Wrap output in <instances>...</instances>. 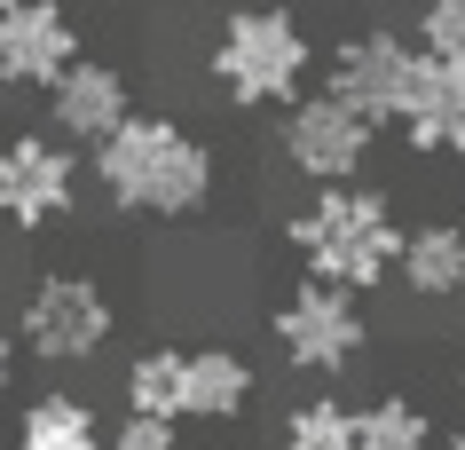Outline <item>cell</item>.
Listing matches in <instances>:
<instances>
[{
    "mask_svg": "<svg viewBox=\"0 0 465 450\" xmlns=\"http://www.w3.org/2000/svg\"><path fill=\"white\" fill-rule=\"evenodd\" d=\"M87 175L119 214L134 222H190L221 190V158L190 119L173 111H134L111 143L87 150Z\"/></svg>",
    "mask_w": 465,
    "mask_h": 450,
    "instance_id": "cell-1",
    "label": "cell"
},
{
    "mask_svg": "<svg viewBox=\"0 0 465 450\" xmlns=\"http://www.w3.org/2000/svg\"><path fill=\"white\" fill-rule=\"evenodd\" d=\"M284 245L300 276L340 285V293H379L394 285V261H402V214L379 182H331L284 214Z\"/></svg>",
    "mask_w": 465,
    "mask_h": 450,
    "instance_id": "cell-2",
    "label": "cell"
},
{
    "mask_svg": "<svg viewBox=\"0 0 465 450\" xmlns=\"http://www.w3.org/2000/svg\"><path fill=\"white\" fill-rule=\"evenodd\" d=\"M205 79L229 111H292L316 79V40L284 0H245L229 8L205 48Z\"/></svg>",
    "mask_w": 465,
    "mask_h": 450,
    "instance_id": "cell-3",
    "label": "cell"
},
{
    "mask_svg": "<svg viewBox=\"0 0 465 450\" xmlns=\"http://www.w3.org/2000/svg\"><path fill=\"white\" fill-rule=\"evenodd\" d=\"M111 340H119V300L87 269H48V276H32V293L16 300V348L32 364H48V372L95 364Z\"/></svg>",
    "mask_w": 465,
    "mask_h": 450,
    "instance_id": "cell-4",
    "label": "cell"
},
{
    "mask_svg": "<svg viewBox=\"0 0 465 450\" xmlns=\"http://www.w3.org/2000/svg\"><path fill=\"white\" fill-rule=\"evenodd\" d=\"M269 340L276 355L308 379H340L347 364H363L371 348V316H363V293H340V285H316L300 276L292 293L269 308Z\"/></svg>",
    "mask_w": 465,
    "mask_h": 450,
    "instance_id": "cell-5",
    "label": "cell"
},
{
    "mask_svg": "<svg viewBox=\"0 0 465 450\" xmlns=\"http://www.w3.org/2000/svg\"><path fill=\"white\" fill-rule=\"evenodd\" d=\"M79 205V150L48 126H8L0 135V229L40 237Z\"/></svg>",
    "mask_w": 465,
    "mask_h": 450,
    "instance_id": "cell-6",
    "label": "cell"
},
{
    "mask_svg": "<svg viewBox=\"0 0 465 450\" xmlns=\"http://www.w3.org/2000/svg\"><path fill=\"white\" fill-rule=\"evenodd\" d=\"M276 150H284V166H292L308 190H331V182H363L371 150H379V126H371L363 111H347L331 87H316V95H300L292 111H284Z\"/></svg>",
    "mask_w": 465,
    "mask_h": 450,
    "instance_id": "cell-7",
    "label": "cell"
},
{
    "mask_svg": "<svg viewBox=\"0 0 465 450\" xmlns=\"http://www.w3.org/2000/svg\"><path fill=\"white\" fill-rule=\"evenodd\" d=\"M411 72H418V40H402V32H387V25H363V32H347L340 48H331L323 87H331L347 111H363L371 126H394Z\"/></svg>",
    "mask_w": 465,
    "mask_h": 450,
    "instance_id": "cell-8",
    "label": "cell"
},
{
    "mask_svg": "<svg viewBox=\"0 0 465 450\" xmlns=\"http://www.w3.org/2000/svg\"><path fill=\"white\" fill-rule=\"evenodd\" d=\"M79 55H87V48H79L72 0H16V8H0V87L48 95Z\"/></svg>",
    "mask_w": 465,
    "mask_h": 450,
    "instance_id": "cell-9",
    "label": "cell"
},
{
    "mask_svg": "<svg viewBox=\"0 0 465 450\" xmlns=\"http://www.w3.org/2000/svg\"><path fill=\"white\" fill-rule=\"evenodd\" d=\"M126 119H134V79L119 64H103V55H79L72 72L48 87V135H64L72 150L111 143Z\"/></svg>",
    "mask_w": 465,
    "mask_h": 450,
    "instance_id": "cell-10",
    "label": "cell"
},
{
    "mask_svg": "<svg viewBox=\"0 0 465 450\" xmlns=\"http://www.w3.org/2000/svg\"><path fill=\"white\" fill-rule=\"evenodd\" d=\"M394 126H402V143L426 150V158H465V64H434V55H418Z\"/></svg>",
    "mask_w": 465,
    "mask_h": 450,
    "instance_id": "cell-11",
    "label": "cell"
},
{
    "mask_svg": "<svg viewBox=\"0 0 465 450\" xmlns=\"http://www.w3.org/2000/svg\"><path fill=\"white\" fill-rule=\"evenodd\" d=\"M252 395H261V379H252V364L237 348H182V426H237L252 411Z\"/></svg>",
    "mask_w": 465,
    "mask_h": 450,
    "instance_id": "cell-12",
    "label": "cell"
},
{
    "mask_svg": "<svg viewBox=\"0 0 465 450\" xmlns=\"http://www.w3.org/2000/svg\"><path fill=\"white\" fill-rule=\"evenodd\" d=\"M394 285L411 300H465V222H418L402 229Z\"/></svg>",
    "mask_w": 465,
    "mask_h": 450,
    "instance_id": "cell-13",
    "label": "cell"
},
{
    "mask_svg": "<svg viewBox=\"0 0 465 450\" xmlns=\"http://www.w3.org/2000/svg\"><path fill=\"white\" fill-rule=\"evenodd\" d=\"M16 450H111V426L79 387H40L16 419Z\"/></svg>",
    "mask_w": 465,
    "mask_h": 450,
    "instance_id": "cell-14",
    "label": "cell"
},
{
    "mask_svg": "<svg viewBox=\"0 0 465 450\" xmlns=\"http://www.w3.org/2000/svg\"><path fill=\"white\" fill-rule=\"evenodd\" d=\"M119 403L134 419H173L182 426V348H134L126 355V379H119Z\"/></svg>",
    "mask_w": 465,
    "mask_h": 450,
    "instance_id": "cell-15",
    "label": "cell"
},
{
    "mask_svg": "<svg viewBox=\"0 0 465 450\" xmlns=\"http://www.w3.org/2000/svg\"><path fill=\"white\" fill-rule=\"evenodd\" d=\"M355 450H441L426 403L411 395H379V403H355Z\"/></svg>",
    "mask_w": 465,
    "mask_h": 450,
    "instance_id": "cell-16",
    "label": "cell"
},
{
    "mask_svg": "<svg viewBox=\"0 0 465 450\" xmlns=\"http://www.w3.org/2000/svg\"><path fill=\"white\" fill-rule=\"evenodd\" d=\"M276 450H355V403H340V395L292 403L284 426H276Z\"/></svg>",
    "mask_w": 465,
    "mask_h": 450,
    "instance_id": "cell-17",
    "label": "cell"
},
{
    "mask_svg": "<svg viewBox=\"0 0 465 450\" xmlns=\"http://www.w3.org/2000/svg\"><path fill=\"white\" fill-rule=\"evenodd\" d=\"M411 40H418V55H434V64H465V0H418Z\"/></svg>",
    "mask_w": 465,
    "mask_h": 450,
    "instance_id": "cell-18",
    "label": "cell"
},
{
    "mask_svg": "<svg viewBox=\"0 0 465 450\" xmlns=\"http://www.w3.org/2000/svg\"><path fill=\"white\" fill-rule=\"evenodd\" d=\"M111 450H182V426L173 419H134V411H126V419L111 426Z\"/></svg>",
    "mask_w": 465,
    "mask_h": 450,
    "instance_id": "cell-19",
    "label": "cell"
},
{
    "mask_svg": "<svg viewBox=\"0 0 465 450\" xmlns=\"http://www.w3.org/2000/svg\"><path fill=\"white\" fill-rule=\"evenodd\" d=\"M16 372H25V348H16V325H0V403L16 395Z\"/></svg>",
    "mask_w": 465,
    "mask_h": 450,
    "instance_id": "cell-20",
    "label": "cell"
},
{
    "mask_svg": "<svg viewBox=\"0 0 465 450\" xmlns=\"http://www.w3.org/2000/svg\"><path fill=\"white\" fill-rule=\"evenodd\" d=\"M441 450H465V426H458V435H441Z\"/></svg>",
    "mask_w": 465,
    "mask_h": 450,
    "instance_id": "cell-21",
    "label": "cell"
},
{
    "mask_svg": "<svg viewBox=\"0 0 465 450\" xmlns=\"http://www.w3.org/2000/svg\"><path fill=\"white\" fill-rule=\"evenodd\" d=\"M458 340H465V332H458ZM458 379H465V355H458Z\"/></svg>",
    "mask_w": 465,
    "mask_h": 450,
    "instance_id": "cell-22",
    "label": "cell"
},
{
    "mask_svg": "<svg viewBox=\"0 0 465 450\" xmlns=\"http://www.w3.org/2000/svg\"><path fill=\"white\" fill-rule=\"evenodd\" d=\"M355 8H379V0H355Z\"/></svg>",
    "mask_w": 465,
    "mask_h": 450,
    "instance_id": "cell-23",
    "label": "cell"
},
{
    "mask_svg": "<svg viewBox=\"0 0 465 450\" xmlns=\"http://www.w3.org/2000/svg\"><path fill=\"white\" fill-rule=\"evenodd\" d=\"M0 8H16V0H0Z\"/></svg>",
    "mask_w": 465,
    "mask_h": 450,
    "instance_id": "cell-24",
    "label": "cell"
}]
</instances>
